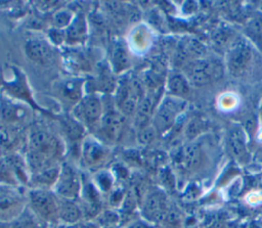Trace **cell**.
Here are the masks:
<instances>
[{"label": "cell", "instance_id": "1", "mask_svg": "<svg viewBox=\"0 0 262 228\" xmlns=\"http://www.w3.org/2000/svg\"><path fill=\"white\" fill-rule=\"evenodd\" d=\"M256 51L249 40L238 38L228 47L226 54V65L229 73L236 77H245L254 67Z\"/></svg>", "mask_w": 262, "mask_h": 228}, {"label": "cell", "instance_id": "2", "mask_svg": "<svg viewBox=\"0 0 262 228\" xmlns=\"http://www.w3.org/2000/svg\"><path fill=\"white\" fill-rule=\"evenodd\" d=\"M63 146L59 137L48 130L34 129L28 136V152L34 153L46 162L55 165V161L62 153Z\"/></svg>", "mask_w": 262, "mask_h": 228}, {"label": "cell", "instance_id": "3", "mask_svg": "<svg viewBox=\"0 0 262 228\" xmlns=\"http://www.w3.org/2000/svg\"><path fill=\"white\" fill-rule=\"evenodd\" d=\"M184 74L187 81L193 85L204 86L222 77L223 65L214 58H198L184 64Z\"/></svg>", "mask_w": 262, "mask_h": 228}, {"label": "cell", "instance_id": "4", "mask_svg": "<svg viewBox=\"0 0 262 228\" xmlns=\"http://www.w3.org/2000/svg\"><path fill=\"white\" fill-rule=\"evenodd\" d=\"M73 117L88 130H96L103 116V104L94 93L85 95L72 109Z\"/></svg>", "mask_w": 262, "mask_h": 228}, {"label": "cell", "instance_id": "5", "mask_svg": "<svg viewBox=\"0 0 262 228\" xmlns=\"http://www.w3.org/2000/svg\"><path fill=\"white\" fill-rule=\"evenodd\" d=\"M29 209L41 221L58 220V196L49 189L32 188L28 195Z\"/></svg>", "mask_w": 262, "mask_h": 228}, {"label": "cell", "instance_id": "6", "mask_svg": "<svg viewBox=\"0 0 262 228\" xmlns=\"http://www.w3.org/2000/svg\"><path fill=\"white\" fill-rule=\"evenodd\" d=\"M81 189V179L76 170L68 165L61 166L53 192L60 198L74 200L80 194Z\"/></svg>", "mask_w": 262, "mask_h": 228}, {"label": "cell", "instance_id": "7", "mask_svg": "<svg viewBox=\"0 0 262 228\" xmlns=\"http://www.w3.org/2000/svg\"><path fill=\"white\" fill-rule=\"evenodd\" d=\"M81 155L87 167L96 168L107 159L110 148L99 138L85 136L81 144Z\"/></svg>", "mask_w": 262, "mask_h": 228}, {"label": "cell", "instance_id": "8", "mask_svg": "<svg viewBox=\"0 0 262 228\" xmlns=\"http://www.w3.org/2000/svg\"><path fill=\"white\" fill-rule=\"evenodd\" d=\"M25 53L30 60L43 66L52 64L57 56L49 40L41 38L29 39L25 44Z\"/></svg>", "mask_w": 262, "mask_h": 228}, {"label": "cell", "instance_id": "9", "mask_svg": "<svg viewBox=\"0 0 262 228\" xmlns=\"http://www.w3.org/2000/svg\"><path fill=\"white\" fill-rule=\"evenodd\" d=\"M182 102L177 97L166 98L158 107L155 117L154 125L155 130L164 132L168 130L174 123L177 115L182 109Z\"/></svg>", "mask_w": 262, "mask_h": 228}, {"label": "cell", "instance_id": "10", "mask_svg": "<svg viewBox=\"0 0 262 228\" xmlns=\"http://www.w3.org/2000/svg\"><path fill=\"white\" fill-rule=\"evenodd\" d=\"M29 116L26 105L11 99L10 96L0 98V121L5 125H15L23 122Z\"/></svg>", "mask_w": 262, "mask_h": 228}, {"label": "cell", "instance_id": "11", "mask_svg": "<svg viewBox=\"0 0 262 228\" xmlns=\"http://www.w3.org/2000/svg\"><path fill=\"white\" fill-rule=\"evenodd\" d=\"M24 212V202L20 195L14 191L0 192V220H15Z\"/></svg>", "mask_w": 262, "mask_h": 228}, {"label": "cell", "instance_id": "12", "mask_svg": "<svg viewBox=\"0 0 262 228\" xmlns=\"http://www.w3.org/2000/svg\"><path fill=\"white\" fill-rule=\"evenodd\" d=\"M84 81L78 78H72L62 80L56 87V91L60 98L68 102L73 103L74 106L85 96L84 92Z\"/></svg>", "mask_w": 262, "mask_h": 228}, {"label": "cell", "instance_id": "13", "mask_svg": "<svg viewBox=\"0 0 262 228\" xmlns=\"http://www.w3.org/2000/svg\"><path fill=\"white\" fill-rule=\"evenodd\" d=\"M87 21L83 14H76L72 22L64 30L66 43L69 45H77L83 43L87 38Z\"/></svg>", "mask_w": 262, "mask_h": 228}, {"label": "cell", "instance_id": "14", "mask_svg": "<svg viewBox=\"0 0 262 228\" xmlns=\"http://www.w3.org/2000/svg\"><path fill=\"white\" fill-rule=\"evenodd\" d=\"M83 216L81 208L72 199L58 197V220L66 225L77 224Z\"/></svg>", "mask_w": 262, "mask_h": 228}, {"label": "cell", "instance_id": "15", "mask_svg": "<svg viewBox=\"0 0 262 228\" xmlns=\"http://www.w3.org/2000/svg\"><path fill=\"white\" fill-rule=\"evenodd\" d=\"M244 32L249 42L262 54V13L256 12L245 24Z\"/></svg>", "mask_w": 262, "mask_h": 228}, {"label": "cell", "instance_id": "16", "mask_svg": "<svg viewBox=\"0 0 262 228\" xmlns=\"http://www.w3.org/2000/svg\"><path fill=\"white\" fill-rule=\"evenodd\" d=\"M59 172H60V167L58 165H55L47 169H44L36 174L31 175L30 181L34 186L33 188H42V189H49L51 187L53 188L54 184L57 181Z\"/></svg>", "mask_w": 262, "mask_h": 228}, {"label": "cell", "instance_id": "17", "mask_svg": "<svg viewBox=\"0 0 262 228\" xmlns=\"http://www.w3.org/2000/svg\"><path fill=\"white\" fill-rule=\"evenodd\" d=\"M122 124V117L120 112H108L102 116L101 122L98 126V129L105 135V137L110 140L116 139Z\"/></svg>", "mask_w": 262, "mask_h": 228}, {"label": "cell", "instance_id": "18", "mask_svg": "<svg viewBox=\"0 0 262 228\" xmlns=\"http://www.w3.org/2000/svg\"><path fill=\"white\" fill-rule=\"evenodd\" d=\"M228 143L229 148L235 157H237L238 159L246 157V155L248 154L246 148V137L241 128L235 127L230 130L228 136Z\"/></svg>", "mask_w": 262, "mask_h": 228}, {"label": "cell", "instance_id": "19", "mask_svg": "<svg viewBox=\"0 0 262 228\" xmlns=\"http://www.w3.org/2000/svg\"><path fill=\"white\" fill-rule=\"evenodd\" d=\"M112 64L116 73H121L126 70L129 65V56L127 44L118 43L113 50L112 54Z\"/></svg>", "mask_w": 262, "mask_h": 228}, {"label": "cell", "instance_id": "20", "mask_svg": "<svg viewBox=\"0 0 262 228\" xmlns=\"http://www.w3.org/2000/svg\"><path fill=\"white\" fill-rule=\"evenodd\" d=\"M168 90L173 97H183L188 94V81L183 75H173L168 81Z\"/></svg>", "mask_w": 262, "mask_h": 228}, {"label": "cell", "instance_id": "21", "mask_svg": "<svg viewBox=\"0 0 262 228\" xmlns=\"http://www.w3.org/2000/svg\"><path fill=\"white\" fill-rule=\"evenodd\" d=\"M144 213L149 218H160L163 214V201L161 197L157 194L149 196L144 206Z\"/></svg>", "mask_w": 262, "mask_h": 228}, {"label": "cell", "instance_id": "22", "mask_svg": "<svg viewBox=\"0 0 262 228\" xmlns=\"http://www.w3.org/2000/svg\"><path fill=\"white\" fill-rule=\"evenodd\" d=\"M13 228H42L41 220L30 210L29 214L21 213L19 217L15 219Z\"/></svg>", "mask_w": 262, "mask_h": 228}, {"label": "cell", "instance_id": "23", "mask_svg": "<svg viewBox=\"0 0 262 228\" xmlns=\"http://www.w3.org/2000/svg\"><path fill=\"white\" fill-rule=\"evenodd\" d=\"M74 17H75L74 13L69 9L57 10L52 16L53 28L66 30L69 27V25L72 22Z\"/></svg>", "mask_w": 262, "mask_h": 228}, {"label": "cell", "instance_id": "24", "mask_svg": "<svg viewBox=\"0 0 262 228\" xmlns=\"http://www.w3.org/2000/svg\"><path fill=\"white\" fill-rule=\"evenodd\" d=\"M95 181H96L97 188H99L101 191L105 192L112 188L114 179H113L111 173H108L106 171H100L99 173L96 174Z\"/></svg>", "mask_w": 262, "mask_h": 228}, {"label": "cell", "instance_id": "25", "mask_svg": "<svg viewBox=\"0 0 262 228\" xmlns=\"http://www.w3.org/2000/svg\"><path fill=\"white\" fill-rule=\"evenodd\" d=\"M48 39L52 45L62 44L63 42H66L64 30H60V29H56V28L50 29L49 33H48Z\"/></svg>", "mask_w": 262, "mask_h": 228}, {"label": "cell", "instance_id": "26", "mask_svg": "<svg viewBox=\"0 0 262 228\" xmlns=\"http://www.w3.org/2000/svg\"><path fill=\"white\" fill-rule=\"evenodd\" d=\"M141 134L139 136V138L142 140V142H147V141H150L152 139V136H154V133H155V129H150V128H144V129H141Z\"/></svg>", "mask_w": 262, "mask_h": 228}, {"label": "cell", "instance_id": "27", "mask_svg": "<svg viewBox=\"0 0 262 228\" xmlns=\"http://www.w3.org/2000/svg\"><path fill=\"white\" fill-rule=\"evenodd\" d=\"M129 228H149L147 226L146 223L144 222H140V221H137V222H134L132 225H130Z\"/></svg>", "mask_w": 262, "mask_h": 228}, {"label": "cell", "instance_id": "28", "mask_svg": "<svg viewBox=\"0 0 262 228\" xmlns=\"http://www.w3.org/2000/svg\"><path fill=\"white\" fill-rule=\"evenodd\" d=\"M105 228H114V227H105Z\"/></svg>", "mask_w": 262, "mask_h": 228}]
</instances>
